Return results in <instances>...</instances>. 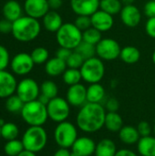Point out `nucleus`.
I'll use <instances>...</instances> for the list:
<instances>
[{
	"instance_id": "1",
	"label": "nucleus",
	"mask_w": 155,
	"mask_h": 156,
	"mask_svg": "<svg viewBox=\"0 0 155 156\" xmlns=\"http://www.w3.org/2000/svg\"><path fill=\"white\" fill-rule=\"evenodd\" d=\"M106 113L105 108L100 103L87 102L80 107L77 114V126L84 133H96L104 126Z\"/></svg>"
},
{
	"instance_id": "2",
	"label": "nucleus",
	"mask_w": 155,
	"mask_h": 156,
	"mask_svg": "<svg viewBox=\"0 0 155 156\" xmlns=\"http://www.w3.org/2000/svg\"><path fill=\"white\" fill-rule=\"evenodd\" d=\"M41 31V25L38 19L28 16H22L13 22L12 35L20 42H30L36 39Z\"/></svg>"
},
{
	"instance_id": "3",
	"label": "nucleus",
	"mask_w": 155,
	"mask_h": 156,
	"mask_svg": "<svg viewBox=\"0 0 155 156\" xmlns=\"http://www.w3.org/2000/svg\"><path fill=\"white\" fill-rule=\"evenodd\" d=\"M20 114L29 126H42L48 119L47 106L38 100L26 102Z\"/></svg>"
},
{
	"instance_id": "4",
	"label": "nucleus",
	"mask_w": 155,
	"mask_h": 156,
	"mask_svg": "<svg viewBox=\"0 0 155 156\" xmlns=\"http://www.w3.org/2000/svg\"><path fill=\"white\" fill-rule=\"evenodd\" d=\"M56 40L59 47L75 50L82 42V31L79 30L74 23H64L56 33Z\"/></svg>"
},
{
	"instance_id": "5",
	"label": "nucleus",
	"mask_w": 155,
	"mask_h": 156,
	"mask_svg": "<svg viewBox=\"0 0 155 156\" xmlns=\"http://www.w3.org/2000/svg\"><path fill=\"white\" fill-rule=\"evenodd\" d=\"M22 143L25 150L33 153L42 151L48 143V134L42 126H29L22 136Z\"/></svg>"
},
{
	"instance_id": "6",
	"label": "nucleus",
	"mask_w": 155,
	"mask_h": 156,
	"mask_svg": "<svg viewBox=\"0 0 155 156\" xmlns=\"http://www.w3.org/2000/svg\"><path fill=\"white\" fill-rule=\"evenodd\" d=\"M79 69L82 80L89 84L100 83L105 75L104 62L96 56L86 59Z\"/></svg>"
},
{
	"instance_id": "7",
	"label": "nucleus",
	"mask_w": 155,
	"mask_h": 156,
	"mask_svg": "<svg viewBox=\"0 0 155 156\" xmlns=\"http://www.w3.org/2000/svg\"><path fill=\"white\" fill-rule=\"evenodd\" d=\"M54 139L60 148H71L78 139V131L76 126L67 121L58 123L54 131Z\"/></svg>"
},
{
	"instance_id": "8",
	"label": "nucleus",
	"mask_w": 155,
	"mask_h": 156,
	"mask_svg": "<svg viewBox=\"0 0 155 156\" xmlns=\"http://www.w3.org/2000/svg\"><path fill=\"white\" fill-rule=\"evenodd\" d=\"M48 118L55 122H62L67 121L70 113V105L66 99L56 97L51 99L47 105Z\"/></svg>"
},
{
	"instance_id": "9",
	"label": "nucleus",
	"mask_w": 155,
	"mask_h": 156,
	"mask_svg": "<svg viewBox=\"0 0 155 156\" xmlns=\"http://www.w3.org/2000/svg\"><path fill=\"white\" fill-rule=\"evenodd\" d=\"M122 48L119 42L111 37L102 38L96 45V56L103 61H112L120 58Z\"/></svg>"
},
{
	"instance_id": "10",
	"label": "nucleus",
	"mask_w": 155,
	"mask_h": 156,
	"mask_svg": "<svg viewBox=\"0 0 155 156\" xmlns=\"http://www.w3.org/2000/svg\"><path fill=\"white\" fill-rule=\"evenodd\" d=\"M16 93L25 103L37 100L40 94V87L35 80L26 78L17 83Z\"/></svg>"
},
{
	"instance_id": "11",
	"label": "nucleus",
	"mask_w": 155,
	"mask_h": 156,
	"mask_svg": "<svg viewBox=\"0 0 155 156\" xmlns=\"http://www.w3.org/2000/svg\"><path fill=\"white\" fill-rule=\"evenodd\" d=\"M35 66V63L30 56L26 52H21L13 57L10 61L12 71L19 76H25L30 73Z\"/></svg>"
},
{
	"instance_id": "12",
	"label": "nucleus",
	"mask_w": 155,
	"mask_h": 156,
	"mask_svg": "<svg viewBox=\"0 0 155 156\" xmlns=\"http://www.w3.org/2000/svg\"><path fill=\"white\" fill-rule=\"evenodd\" d=\"M66 100L70 106L82 107L85 103L88 102L87 88L81 83L69 86L66 93Z\"/></svg>"
},
{
	"instance_id": "13",
	"label": "nucleus",
	"mask_w": 155,
	"mask_h": 156,
	"mask_svg": "<svg viewBox=\"0 0 155 156\" xmlns=\"http://www.w3.org/2000/svg\"><path fill=\"white\" fill-rule=\"evenodd\" d=\"M49 10L48 0H25L24 11L28 16L36 19L43 18Z\"/></svg>"
},
{
	"instance_id": "14",
	"label": "nucleus",
	"mask_w": 155,
	"mask_h": 156,
	"mask_svg": "<svg viewBox=\"0 0 155 156\" xmlns=\"http://www.w3.org/2000/svg\"><path fill=\"white\" fill-rule=\"evenodd\" d=\"M100 0H70V8L77 16H90L100 9Z\"/></svg>"
},
{
	"instance_id": "15",
	"label": "nucleus",
	"mask_w": 155,
	"mask_h": 156,
	"mask_svg": "<svg viewBox=\"0 0 155 156\" xmlns=\"http://www.w3.org/2000/svg\"><path fill=\"white\" fill-rule=\"evenodd\" d=\"M120 17L122 24L128 27H136L142 20V13L135 5H123Z\"/></svg>"
},
{
	"instance_id": "16",
	"label": "nucleus",
	"mask_w": 155,
	"mask_h": 156,
	"mask_svg": "<svg viewBox=\"0 0 155 156\" xmlns=\"http://www.w3.org/2000/svg\"><path fill=\"white\" fill-rule=\"evenodd\" d=\"M91 26L100 31L101 33L110 31L114 25L113 16L106 13L105 11L99 9L93 15L90 16Z\"/></svg>"
},
{
	"instance_id": "17",
	"label": "nucleus",
	"mask_w": 155,
	"mask_h": 156,
	"mask_svg": "<svg viewBox=\"0 0 155 156\" xmlns=\"http://www.w3.org/2000/svg\"><path fill=\"white\" fill-rule=\"evenodd\" d=\"M96 150L95 142L87 136L78 137L71 147V153L76 156H91Z\"/></svg>"
},
{
	"instance_id": "18",
	"label": "nucleus",
	"mask_w": 155,
	"mask_h": 156,
	"mask_svg": "<svg viewBox=\"0 0 155 156\" xmlns=\"http://www.w3.org/2000/svg\"><path fill=\"white\" fill-rule=\"evenodd\" d=\"M17 82L14 75L8 71L0 70V99H6L16 92Z\"/></svg>"
},
{
	"instance_id": "19",
	"label": "nucleus",
	"mask_w": 155,
	"mask_h": 156,
	"mask_svg": "<svg viewBox=\"0 0 155 156\" xmlns=\"http://www.w3.org/2000/svg\"><path fill=\"white\" fill-rule=\"evenodd\" d=\"M42 24L44 28L51 33H57V31L64 24L61 16L55 10H49L42 18Z\"/></svg>"
},
{
	"instance_id": "20",
	"label": "nucleus",
	"mask_w": 155,
	"mask_h": 156,
	"mask_svg": "<svg viewBox=\"0 0 155 156\" xmlns=\"http://www.w3.org/2000/svg\"><path fill=\"white\" fill-rule=\"evenodd\" d=\"M2 13H3L4 18L14 22L22 16L23 8L16 0H8L3 5Z\"/></svg>"
},
{
	"instance_id": "21",
	"label": "nucleus",
	"mask_w": 155,
	"mask_h": 156,
	"mask_svg": "<svg viewBox=\"0 0 155 156\" xmlns=\"http://www.w3.org/2000/svg\"><path fill=\"white\" fill-rule=\"evenodd\" d=\"M68 69L67 63L65 60H62L56 56L49 58L45 63V71L50 77H58L62 75L65 70Z\"/></svg>"
},
{
	"instance_id": "22",
	"label": "nucleus",
	"mask_w": 155,
	"mask_h": 156,
	"mask_svg": "<svg viewBox=\"0 0 155 156\" xmlns=\"http://www.w3.org/2000/svg\"><path fill=\"white\" fill-rule=\"evenodd\" d=\"M119 138L122 143L127 145H132L139 142L141 136L136 127L132 125L123 126L119 132Z\"/></svg>"
},
{
	"instance_id": "23",
	"label": "nucleus",
	"mask_w": 155,
	"mask_h": 156,
	"mask_svg": "<svg viewBox=\"0 0 155 156\" xmlns=\"http://www.w3.org/2000/svg\"><path fill=\"white\" fill-rule=\"evenodd\" d=\"M137 151L141 156H155V137H141L137 143Z\"/></svg>"
},
{
	"instance_id": "24",
	"label": "nucleus",
	"mask_w": 155,
	"mask_h": 156,
	"mask_svg": "<svg viewBox=\"0 0 155 156\" xmlns=\"http://www.w3.org/2000/svg\"><path fill=\"white\" fill-rule=\"evenodd\" d=\"M118 150L115 143L111 139H102L96 144L95 156H115Z\"/></svg>"
},
{
	"instance_id": "25",
	"label": "nucleus",
	"mask_w": 155,
	"mask_h": 156,
	"mask_svg": "<svg viewBox=\"0 0 155 156\" xmlns=\"http://www.w3.org/2000/svg\"><path fill=\"white\" fill-rule=\"evenodd\" d=\"M104 126L111 133H119L124 126L122 116L117 112H108L105 117Z\"/></svg>"
},
{
	"instance_id": "26",
	"label": "nucleus",
	"mask_w": 155,
	"mask_h": 156,
	"mask_svg": "<svg viewBox=\"0 0 155 156\" xmlns=\"http://www.w3.org/2000/svg\"><path fill=\"white\" fill-rule=\"evenodd\" d=\"M105 89L100 83H92L87 88V101L100 103L105 98Z\"/></svg>"
},
{
	"instance_id": "27",
	"label": "nucleus",
	"mask_w": 155,
	"mask_h": 156,
	"mask_svg": "<svg viewBox=\"0 0 155 156\" xmlns=\"http://www.w3.org/2000/svg\"><path fill=\"white\" fill-rule=\"evenodd\" d=\"M120 58L126 64H135L141 58V52L136 47L126 46L122 48Z\"/></svg>"
},
{
	"instance_id": "28",
	"label": "nucleus",
	"mask_w": 155,
	"mask_h": 156,
	"mask_svg": "<svg viewBox=\"0 0 155 156\" xmlns=\"http://www.w3.org/2000/svg\"><path fill=\"white\" fill-rule=\"evenodd\" d=\"M123 5L121 0H100V9L105 11L106 13L115 16L121 13Z\"/></svg>"
},
{
	"instance_id": "29",
	"label": "nucleus",
	"mask_w": 155,
	"mask_h": 156,
	"mask_svg": "<svg viewBox=\"0 0 155 156\" xmlns=\"http://www.w3.org/2000/svg\"><path fill=\"white\" fill-rule=\"evenodd\" d=\"M62 80L64 83L67 84L69 87L80 83V80H82L80 69L68 68L65 70V72L62 74Z\"/></svg>"
},
{
	"instance_id": "30",
	"label": "nucleus",
	"mask_w": 155,
	"mask_h": 156,
	"mask_svg": "<svg viewBox=\"0 0 155 156\" xmlns=\"http://www.w3.org/2000/svg\"><path fill=\"white\" fill-rule=\"evenodd\" d=\"M24 104L25 102L16 94H13L6 98L5 109L10 113H21Z\"/></svg>"
},
{
	"instance_id": "31",
	"label": "nucleus",
	"mask_w": 155,
	"mask_h": 156,
	"mask_svg": "<svg viewBox=\"0 0 155 156\" xmlns=\"http://www.w3.org/2000/svg\"><path fill=\"white\" fill-rule=\"evenodd\" d=\"M19 134V129L16 124L13 122H5L1 127V138L5 141H11L17 138Z\"/></svg>"
},
{
	"instance_id": "32",
	"label": "nucleus",
	"mask_w": 155,
	"mask_h": 156,
	"mask_svg": "<svg viewBox=\"0 0 155 156\" xmlns=\"http://www.w3.org/2000/svg\"><path fill=\"white\" fill-rule=\"evenodd\" d=\"M25 150L22 141L15 139L11 141H6L4 146V151L8 156H17L21 152Z\"/></svg>"
},
{
	"instance_id": "33",
	"label": "nucleus",
	"mask_w": 155,
	"mask_h": 156,
	"mask_svg": "<svg viewBox=\"0 0 155 156\" xmlns=\"http://www.w3.org/2000/svg\"><path fill=\"white\" fill-rule=\"evenodd\" d=\"M82 38L83 41L96 46L102 39V33L91 27L82 32Z\"/></svg>"
},
{
	"instance_id": "34",
	"label": "nucleus",
	"mask_w": 155,
	"mask_h": 156,
	"mask_svg": "<svg viewBox=\"0 0 155 156\" xmlns=\"http://www.w3.org/2000/svg\"><path fill=\"white\" fill-rule=\"evenodd\" d=\"M40 93L51 100V99L58 97V88L54 81L45 80L42 82V84L40 86Z\"/></svg>"
},
{
	"instance_id": "35",
	"label": "nucleus",
	"mask_w": 155,
	"mask_h": 156,
	"mask_svg": "<svg viewBox=\"0 0 155 156\" xmlns=\"http://www.w3.org/2000/svg\"><path fill=\"white\" fill-rule=\"evenodd\" d=\"M30 56L34 61L35 64H44L49 59V53L48 50L46 48L43 47H37L32 50L30 53Z\"/></svg>"
},
{
	"instance_id": "36",
	"label": "nucleus",
	"mask_w": 155,
	"mask_h": 156,
	"mask_svg": "<svg viewBox=\"0 0 155 156\" xmlns=\"http://www.w3.org/2000/svg\"><path fill=\"white\" fill-rule=\"evenodd\" d=\"M75 51L79 53L83 57V58L86 60L88 58H90L96 56V46L87 43L82 40V42L76 48Z\"/></svg>"
},
{
	"instance_id": "37",
	"label": "nucleus",
	"mask_w": 155,
	"mask_h": 156,
	"mask_svg": "<svg viewBox=\"0 0 155 156\" xmlns=\"http://www.w3.org/2000/svg\"><path fill=\"white\" fill-rule=\"evenodd\" d=\"M84 61H85V59L83 58V57L77 51L73 50L71 55L69 56V58L67 59L66 63H67L68 68L79 69L81 68V66L83 65Z\"/></svg>"
},
{
	"instance_id": "38",
	"label": "nucleus",
	"mask_w": 155,
	"mask_h": 156,
	"mask_svg": "<svg viewBox=\"0 0 155 156\" xmlns=\"http://www.w3.org/2000/svg\"><path fill=\"white\" fill-rule=\"evenodd\" d=\"M74 24L82 32L92 27L91 19H90V16H77V18L75 19Z\"/></svg>"
},
{
	"instance_id": "39",
	"label": "nucleus",
	"mask_w": 155,
	"mask_h": 156,
	"mask_svg": "<svg viewBox=\"0 0 155 156\" xmlns=\"http://www.w3.org/2000/svg\"><path fill=\"white\" fill-rule=\"evenodd\" d=\"M10 64V56L7 48L0 45V70H5Z\"/></svg>"
},
{
	"instance_id": "40",
	"label": "nucleus",
	"mask_w": 155,
	"mask_h": 156,
	"mask_svg": "<svg viewBox=\"0 0 155 156\" xmlns=\"http://www.w3.org/2000/svg\"><path fill=\"white\" fill-rule=\"evenodd\" d=\"M137 130L139 132V134L141 137H145V136H149L151 135L152 133V127L151 125L145 122V121H143L141 122H139V124L137 125Z\"/></svg>"
},
{
	"instance_id": "41",
	"label": "nucleus",
	"mask_w": 155,
	"mask_h": 156,
	"mask_svg": "<svg viewBox=\"0 0 155 156\" xmlns=\"http://www.w3.org/2000/svg\"><path fill=\"white\" fill-rule=\"evenodd\" d=\"M145 32L150 37L155 39V16L148 17L145 23Z\"/></svg>"
},
{
	"instance_id": "42",
	"label": "nucleus",
	"mask_w": 155,
	"mask_h": 156,
	"mask_svg": "<svg viewBox=\"0 0 155 156\" xmlns=\"http://www.w3.org/2000/svg\"><path fill=\"white\" fill-rule=\"evenodd\" d=\"M143 13L148 17L155 16V0H149L143 6Z\"/></svg>"
},
{
	"instance_id": "43",
	"label": "nucleus",
	"mask_w": 155,
	"mask_h": 156,
	"mask_svg": "<svg viewBox=\"0 0 155 156\" xmlns=\"http://www.w3.org/2000/svg\"><path fill=\"white\" fill-rule=\"evenodd\" d=\"M12 27H13V22L3 18L0 20V33L2 34H8L12 32Z\"/></svg>"
},
{
	"instance_id": "44",
	"label": "nucleus",
	"mask_w": 155,
	"mask_h": 156,
	"mask_svg": "<svg viewBox=\"0 0 155 156\" xmlns=\"http://www.w3.org/2000/svg\"><path fill=\"white\" fill-rule=\"evenodd\" d=\"M73 50L71 49H69L67 48H63V47H59L57 51H56V57L62 59V60H65L67 61V59L69 58V56L71 55Z\"/></svg>"
},
{
	"instance_id": "45",
	"label": "nucleus",
	"mask_w": 155,
	"mask_h": 156,
	"mask_svg": "<svg viewBox=\"0 0 155 156\" xmlns=\"http://www.w3.org/2000/svg\"><path fill=\"white\" fill-rule=\"evenodd\" d=\"M105 106L108 112H117L119 109V101L115 98H111L107 101Z\"/></svg>"
},
{
	"instance_id": "46",
	"label": "nucleus",
	"mask_w": 155,
	"mask_h": 156,
	"mask_svg": "<svg viewBox=\"0 0 155 156\" xmlns=\"http://www.w3.org/2000/svg\"><path fill=\"white\" fill-rule=\"evenodd\" d=\"M48 6L50 10H58L62 5H63V0H48Z\"/></svg>"
},
{
	"instance_id": "47",
	"label": "nucleus",
	"mask_w": 155,
	"mask_h": 156,
	"mask_svg": "<svg viewBox=\"0 0 155 156\" xmlns=\"http://www.w3.org/2000/svg\"><path fill=\"white\" fill-rule=\"evenodd\" d=\"M115 156H139L137 154H135L134 152H132V150L129 149H121L117 152Z\"/></svg>"
},
{
	"instance_id": "48",
	"label": "nucleus",
	"mask_w": 155,
	"mask_h": 156,
	"mask_svg": "<svg viewBox=\"0 0 155 156\" xmlns=\"http://www.w3.org/2000/svg\"><path fill=\"white\" fill-rule=\"evenodd\" d=\"M53 156H71V151L67 148H60L57 150Z\"/></svg>"
},
{
	"instance_id": "49",
	"label": "nucleus",
	"mask_w": 155,
	"mask_h": 156,
	"mask_svg": "<svg viewBox=\"0 0 155 156\" xmlns=\"http://www.w3.org/2000/svg\"><path fill=\"white\" fill-rule=\"evenodd\" d=\"M37 100L41 102V103H43L44 105H48V103L49 102V101H50V99H48V97H46L45 95H43V94H39V96H38V98H37Z\"/></svg>"
},
{
	"instance_id": "50",
	"label": "nucleus",
	"mask_w": 155,
	"mask_h": 156,
	"mask_svg": "<svg viewBox=\"0 0 155 156\" xmlns=\"http://www.w3.org/2000/svg\"><path fill=\"white\" fill-rule=\"evenodd\" d=\"M17 156H37L36 155V153H33L31 151H28V150H24L23 152H21Z\"/></svg>"
},
{
	"instance_id": "51",
	"label": "nucleus",
	"mask_w": 155,
	"mask_h": 156,
	"mask_svg": "<svg viewBox=\"0 0 155 156\" xmlns=\"http://www.w3.org/2000/svg\"><path fill=\"white\" fill-rule=\"evenodd\" d=\"M123 5H133L135 0H121Z\"/></svg>"
},
{
	"instance_id": "52",
	"label": "nucleus",
	"mask_w": 155,
	"mask_h": 156,
	"mask_svg": "<svg viewBox=\"0 0 155 156\" xmlns=\"http://www.w3.org/2000/svg\"><path fill=\"white\" fill-rule=\"evenodd\" d=\"M152 60H153V64H154V65H155V50H154V51H153V55H152Z\"/></svg>"
},
{
	"instance_id": "53",
	"label": "nucleus",
	"mask_w": 155,
	"mask_h": 156,
	"mask_svg": "<svg viewBox=\"0 0 155 156\" xmlns=\"http://www.w3.org/2000/svg\"><path fill=\"white\" fill-rule=\"evenodd\" d=\"M5 123V121H4L3 119H0V127H2Z\"/></svg>"
},
{
	"instance_id": "54",
	"label": "nucleus",
	"mask_w": 155,
	"mask_h": 156,
	"mask_svg": "<svg viewBox=\"0 0 155 156\" xmlns=\"http://www.w3.org/2000/svg\"><path fill=\"white\" fill-rule=\"evenodd\" d=\"M0 138H1V127H0Z\"/></svg>"
},
{
	"instance_id": "55",
	"label": "nucleus",
	"mask_w": 155,
	"mask_h": 156,
	"mask_svg": "<svg viewBox=\"0 0 155 156\" xmlns=\"http://www.w3.org/2000/svg\"><path fill=\"white\" fill-rule=\"evenodd\" d=\"M153 131H154V134H155V124H154V127H153Z\"/></svg>"
}]
</instances>
